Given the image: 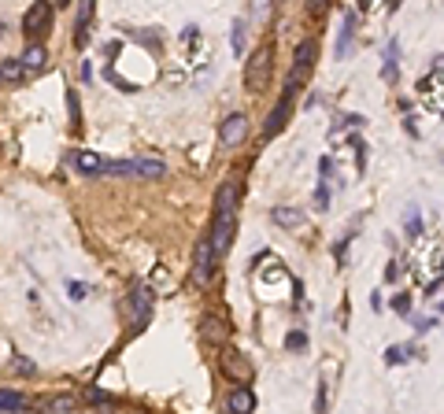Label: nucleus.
I'll use <instances>...</instances> for the list:
<instances>
[{
  "instance_id": "obj_5",
  "label": "nucleus",
  "mask_w": 444,
  "mask_h": 414,
  "mask_svg": "<svg viewBox=\"0 0 444 414\" xmlns=\"http://www.w3.org/2000/svg\"><path fill=\"white\" fill-rule=\"evenodd\" d=\"M211 270H215L211 240L200 237V240H196V252H193V281H196V285H208V281H211Z\"/></svg>"
},
{
  "instance_id": "obj_16",
  "label": "nucleus",
  "mask_w": 444,
  "mask_h": 414,
  "mask_svg": "<svg viewBox=\"0 0 444 414\" xmlns=\"http://www.w3.org/2000/svg\"><path fill=\"white\" fill-rule=\"evenodd\" d=\"M26 396L23 392H0V410H23Z\"/></svg>"
},
{
  "instance_id": "obj_7",
  "label": "nucleus",
  "mask_w": 444,
  "mask_h": 414,
  "mask_svg": "<svg viewBox=\"0 0 444 414\" xmlns=\"http://www.w3.org/2000/svg\"><path fill=\"white\" fill-rule=\"evenodd\" d=\"M222 374L234 377V381H241V384H248L255 370H252V363H248L241 351H226V355H222Z\"/></svg>"
},
{
  "instance_id": "obj_3",
  "label": "nucleus",
  "mask_w": 444,
  "mask_h": 414,
  "mask_svg": "<svg viewBox=\"0 0 444 414\" xmlns=\"http://www.w3.org/2000/svg\"><path fill=\"white\" fill-rule=\"evenodd\" d=\"M315 37H307V41H300L296 45V52H293V70H289V78H285V100H293L296 96V89L304 85V78H307V67L315 63Z\"/></svg>"
},
{
  "instance_id": "obj_25",
  "label": "nucleus",
  "mask_w": 444,
  "mask_h": 414,
  "mask_svg": "<svg viewBox=\"0 0 444 414\" xmlns=\"http://www.w3.org/2000/svg\"><path fill=\"white\" fill-rule=\"evenodd\" d=\"M85 292H89V289H85V285H75V281H70V299H82Z\"/></svg>"
},
{
  "instance_id": "obj_14",
  "label": "nucleus",
  "mask_w": 444,
  "mask_h": 414,
  "mask_svg": "<svg viewBox=\"0 0 444 414\" xmlns=\"http://www.w3.org/2000/svg\"><path fill=\"white\" fill-rule=\"evenodd\" d=\"M75 167L82 170V174H100V167H104V160H100L96 152H78V155H75Z\"/></svg>"
},
{
  "instance_id": "obj_11",
  "label": "nucleus",
  "mask_w": 444,
  "mask_h": 414,
  "mask_svg": "<svg viewBox=\"0 0 444 414\" xmlns=\"http://www.w3.org/2000/svg\"><path fill=\"white\" fill-rule=\"evenodd\" d=\"M226 407H230V414H252L255 410V392L252 389H234L230 399H226Z\"/></svg>"
},
{
  "instance_id": "obj_22",
  "label": "nucleus",
  "mask_w": 444,
  "mask_h": 414,
  "mask_svg": "<svg viewBox=\"0 0 444 414\" xmlns=\"http://www.w3.org/2000/svg\"><path fill=\"white\" fill-rule=\"evenodd\" d=\"M89 15H93V4L85 0V4H78V26H85V22H89Z\"/></svg>"
},
{
  "instance_id": "obj_23",
  "label": "nucleus",
  "mask_w": 444,
  "mask_h": 414,
  "mask_svg": "<svg viewBox=\"0 0 444 414\" xmlns=\"http://www.w3.org/2000/svg\"><path fill=\"white\" fill-rule=\"evenodd\" d=\"M11 370H19V374H34V363H26V359H15V363H11Z\"/></svg>"
},
{
  "instance_id": "obj_1",
  "label": "nucleus",
  "mask_w": 444,
  "mask_h": 414,
  "mask_svg": "<svg viewBox=\"0 0 444 414\" xmlns=\"http://www.w3.org/2000/svg\"><path fill=\"white\" fill-rule=\"evenodd\" d=\"M237 200H241V185L237 181H226L219 189V200H215V226H211V252L215 259L230 255L234 248V237H237Z\"/></svg>"
},
{
  "instance_id": "obj_10",
  "label": "nucleus",
  "mask_w": 444,
  "mask_h": 414,
  "mask_svg": "<svg viewBox=\"0 0 444 414\" xmlns=\"http://www.w3.org/2000/svg\"><path fill=\"white\" fill-rule=\"evenodd\" d=\"M226 333H230V330H226V322L219 315H204V318H200V337H204L208 344H222Z\"/></svg>"
},
{
  "instance_id": "obj_15",
  "label": "nucleus",
  "mask_w": 444,
  "mask_h": 414,
  "mask_svg": "<svg viewBox=\"0 0 444 414\" xmlns=\"http://www.w3.org/2000/svg\"><path fill=\"white\" fill-rule=\"evenodd\" d=\"M270 219H274L278 226H289V230H296V226H304V215H300V211H293V207H278Z\"/></svg>"
},
{
  "instance_id": "obj_8",
  "label": "nucleus",
  "mask_w": 444,
  "mask_h": 414,
  "mask_svg": "<svg viewBox=\"0 0 444 414\" xmlns=\"http://www.w3.org/2000/svg\"><path fill=\"white\" fill-rule=\"evenodd\" d=\"M49 19H52V8L49 4H30V11H26V19H23V30L30 34V37H37V34H45L49 30Z\"/></svg>"
},
{
  "instance_id": "obj_4",
  "label": "nucleus",
  "mask_w": 444,
  "mask_h": 414,
  "mask_svg": "<svg viewBox=\"0 0 444 414\" xmlns=\"http://www.w3.org/2000/svg\"><path fill=\"white\" fill-rule=\"evenodd\" d=\"M100 174H141V178H163L167 167L156 160H119V163H104Z\"/></svg>"
},
{
  "instance_id": "obj_12",
  "label": "nucleus",
  "mask_w": 444,
  "mask_h": 414,
  "mask_svg": "<svg viewBox=\"0 0 444 414\" xmlns=\"http://www.w3.org/2000/svg\"><path fill=\"white\" fill-rule=\"evenodd\" d=\"M289 111H293V100H281V104L270 111V119H267V126H263V137H274L285 122H289Z\"/></svg>"
},
{
  "instance_id": "obj_24",
  "label": "nucleus",
  "mask_w": 444,
  "mask_h": 414,
  "mask_svg": "<svg viewBox=\"0 0 444 414\" xmlns=\"http://www.w3.org/2000/svg\"><path fill=\"white\" fill-rule=\"evenodd\" d=\"M89 399H93V403H111V396H108V392H100V389H93Z\"/></svg>"
},
{
  "instance_id": "obj_21",
  "label": "nucleus",
  "mask_w": 444,
  "mask_h": 414,
  "mask_svg": "<svg viewBox=\"0 0 444 414\" xmlns=\"http://www.w3.org/2000/svg\"><path fill=\"white\" fill-rule=\"evenodd\" d=\"M393 311H396V315H411V299H407L404 292H400V296L393 299Z\"/></svg>"
},
{
  "instance_id": "obj_17",
  "label": "nucleus",
  "mask_w": 444,
  "mask_h": 414,
  "mask_svg": "<svg viewBox=\"0 0 444 414\" xmlns=\"http://www.w3.org/2000/svg\"><path fill=\"white\" fill-rule=\"evenodd\" d=\"M41 407L45 410H75V396H56V399H45Z\"/></svg>"
},
{
  "instance_id": "obj_9",
  "label": "nucleus",
  "mask_w": 444,
  "mask_h": 414,
  "mask_svg": "<svg viewBox=\"0 0 444 414\" xmlns=\"http://www.w3.org/2000/svg\"><path fill=\"white\" fill-rule=\"evenodd\" d=\"M130 307H134V330H141V325L148 322V315H152V299H148V289H137L130 292Z\"/></svg>"
},
{
  "instance_id": "obj_18",
  "label": "nucleus",
  "mask_w": 444,
  "mask_h": 414,
  "mask_svg": "<svg viewBox=\"0 0 444 414\" xmlns=\"http://www.w3.org/2000/svg\"><path fill=\"white\" fill-rule=\"evenodd\" d=\"M329 410V384H326V377H322V384H319V399H315V414H326Z\"/></svg>"
},
{
  "instance_id": "obj_26",
  "label": "nucleus",
  "mask_w": 444,
  "mask_h": 414,
  "mask_svg": "<svg viewBox=\"0 0 444 414\" xmlns=\"http://www.w3.org/2000/svg\"><path fill=\"white\" fill-rule=\"evenodd\" d=\"M234 48H237V52H241V48H245V37H241V22L234 26Z\"/></svg>"
},
{
  "instance_id": "obj_6",
  "label": "nucleus",
  "mask_w": 444,
  "mask_h": 414,
  "mask_svg": "<svg viewBox=\"0 0 444 414\" xmlns=\"http://www.w3.org/2000/svg\"><path fill=\"white\" fill-rule=\"evenodd\" d=\"M245 134H248V119L241 115V111H237V115H230V119L219 126V141H222V148H237L241 141H245Z\"/></svg>"
},
{
  "instance_id": "obj_20",
  "label": "nucleus",
  "mask_w": 444,
  "mask_h": 414,
  "mask_svg": "<svg viewBox=\"0 0 444 414\" xmlns=\"http://www.w3.org/2000/svg\"><path fill=\"white\" fill-rule=\"evenodd\" d=\"M404 355H407V348H389V351H385V363H389V366H396V363H407Z\"/></svg>"
},
{
  "instance_id": "obj_19",
  "label": "nucleus",
  "mask_w": 444,
  "mask_h": 414,
  "mask_svg": "<svg viewBox=\"0 0 444 414\" xmlns=\"http://www.w3.org/2000/svg\"><path fill=\"white\" fill-rule=\"evenodd\" d=\"M23 75H26V70H23L19 63H4V67H0V82H4V78H8V82H19Z\"/></svg>"
},
{
  "instance_id": "obj_2",
  "label": "nucleus",
  "mask_w": 444,
  "mask_h": 414,
  "mask_svg": "<svg viewBox=\"0 0 444 414\" xmlns=\"http://www.w3.org/2000/svg\"><path fill=\"white\" fill-rule=\"evenodd\" d=\"M270 75H274V45L263 41V45L248 56V63H245V89L252 96L267 93L270 89Z\"/></svg>"
},
{
  "instance_id": "obj_13",
  "label": "nucleus",
  "mask_w": 444,
  "mask_h": 414,
  "mask_svg": "<svg viewBox=\"0 0 444 414\" xmlns=\"http://www.w3.org/2000/svg\"><path fill=\"white\" fill-rule=\"evenodd\" d=\"M45 63H49V52H45V45H30V48L23 52V60H19V67H23V70H41Z\"/></svg>"
}]
</instances>
